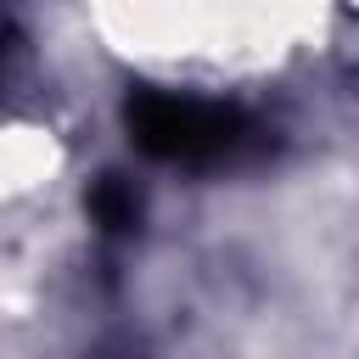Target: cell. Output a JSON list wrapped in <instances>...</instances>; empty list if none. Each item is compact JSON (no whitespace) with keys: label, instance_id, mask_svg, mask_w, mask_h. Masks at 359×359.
<instances>
[{"label":"cell","instance_id":"obj_2","mask_svg":"<svg viewBox=\"0 0 359 359\" xmlns=\"http://www.w3.org/2000/svg\"><path fill=\"white\" fill-rule=\"evenodd\" d=\"M90 219L101 224V230H135L140 224V191L123 180V174H101L95 185H90Z\"/></svg>","mask_w":359,"mask_h":359},{"label":"cell","instance_id":"obj_1","mask_svg":"<svg viewBox=\"0 0 359 359\" xmlns=\"http://www.w3.org/2000/svg\"><path fill=\"white\" fill-rule=\"evenodd\" d=\"M129 135L146 157L157 163H224L252 146V118L224 107V101H196V95H168V90H135L129 107Z\"/></svg>","mask_w":359,"mask_h":359}]
</instances>
